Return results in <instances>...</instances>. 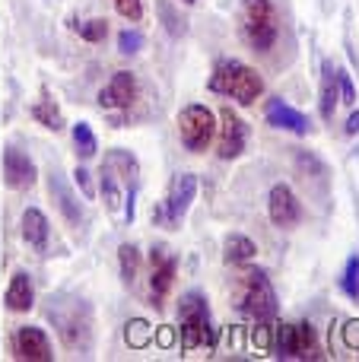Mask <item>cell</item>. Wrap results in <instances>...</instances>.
<instances>
[{"label": "cell", "instance_id": "cell-13", "mask_svg": "<svg viewBox=\"0 0 359 362\" xmlns=\"http://www.w3.org/2000/svg\"><path fill=\"white\" fill-rule=\"evenodd\" d=\"M267 216L277 229H293V226L302 223V200L296 197L290 185H273L271 194H267Z\"/></svg>", "mask_w": 359, "mask_h": 362}, {"label": "cell", "instance_id": "cell-14", "mask_svg": "<svg viewBox=\"0 0 359 362\" xmlns=\"http://www.w3.org/2000/svg\"><path fill=\"white\" fill-rule=\"evenodd\" d=\"M13 353H16V359H25V362H51L54 359L48 334H45V327H38V325L16 327V334H13Z\"/></svg>", "mask_w": 359, "mask_h": 362}, {"label": "cell", "instance_id": "cell-11", "mask_svg": "<svg viewBox=\"0 0 359 362\" xmlns=\"http://www.w3.org/2000/svg\"><path fill=\"white\" fill-rule=\"evenodd\" d=\"M48 197L54 200L57 213L64 216V223L70 226V229H83L86 226V206H83V200L76 197L73 185L67 181L61 169H48Z\"/></svg>", "mask_w": 359, "mask_h": 362}, {"label": "cell", "instance_id": "cell-28", "mask_svg": "<svg viewBox=\"0 0 359 362\" xmlns=\"http://www.w3.org/2000/svg\"><path fill=\"white\" fill-rule=\"evenodd\" d=\"M73 29H76V35H80L83 42L99 45V42H105L108 38V19L95 16V19H86V23H76Z\"/></svg>", "mask_w": 359, "mask_h": 362}, {"label": "cell", "instance_id": "cell-22", "mask_svg": "<svg viewBox=\"0 0 359 362\" xmlns=\"http://www.w3.org/2000/svg\"><path fill=\"white\" fill-rule=\"evenodd\" d=\"M99 194H102V204H105L108 213H118L121 210V200H124V185L121 178L102 163V172H99Z\"/></svg>", "mask_w": 359, "mask_h": 362}, {"label": "cell", "instance_id": "cell-21", "mask_svg": "<svg viewBox=\"0 0 359 362\" xmlns=\"http://www.w3.org/2000/svg\"><path fill=\"white\" fill-rule=\"evenodd\" d=\"M102 163H105L108 169H112L114 175L121 178V185L140 187V159L134 156L131 150H121V146H118V150H108Z\"/></svg>", "mask_w": 359, "mask_h": 362}, {"label": "cell", "instance_id": "cell-31", "mask_svg": "<svg viewBox=\"0 0 359 362\" xmlns=\"http://www.w3.org/2000/svg\"><path fill=\"white\" fill-rule=\"evenodd\" d=\"M114 10H118L121 19H127V23H140L143 19V0H112Z\"/></svg>", "mask_w": 359, "mask_h": 362}, {"label": "cell", "instance_id": "cell-3", "mask_svg": "<svg viewBox=\"0 0 359 362\" xmlns=\"http://www.w3.org/2000/svg\"><path fill=\"white\" fill-rule=\"evenodd\" d=\"M178 334H182V346L184 350H201V346H213L216 340V327L210 318V305L207 296L191 289L178 299Z\"/></svg>", "mask_w": 359, "mask_h": 362}, {"label": "cell", "instance_id": "cell-19", "mask_svg": "<svg viewBox=\"0 0 359 362\" xmlns=\"http://www.w3.org/2000/svg\"><path fill=\"white\" fill-rule=\"evenodd\" d=\"M341 105V83H337V67L331 61H322V83H318V115L322 121H331Z\"/></svg>", "mask_w": 359, "mask_h": 362}, {"label": "cell", "instance_id": "cell-8", "mask_svg": "<svg viewBox=\"0 0 359 362\" xmlns=\"http://www.w3.org/2000/svg\"><path fill=\"white\" fill-rule=\"evenodd\" d=\"M248 137H252L248 121L242 118L233 105H223L220 112H216V156H220L223 163L239 159L248 146Z\"/></svg>", "mask_w": 359, "mask_h": 362}, {"label": "cell", "instance_id": "cell-10", "mask_svg": "<svg viewBox=\"0 0 359 362\" xmlns=\"http://www.w3.org/2000/svg\"><path fill=\"white\" fill-rule=\"evenodd\" d=\"M178 276V257L165 245H153L150 248V305L163 308L169 299L172 286Z\"/></svg>", "mask_w": 359, "mask_h": 362}, {"label": "cell", "instance_id": "cell-37", "mask_svg": "<svg viewBox=\"0 0 359 362\" xmlns=\"http://www.w3.org/2000/svg\"><path fill=\"white\" fill-rule=\"evenodd\" d=\"M182 4H197V0H182Z\"/></svg>", "mask_w": 359, "mask_h": 362}, {"label": "cell", "instance_id": "cell-5", "mask_svg": "<svg viewBox=\"0 0 359 362\" xmlns=\"http://www.w3.org/2000/svg\"><path fill=\"white\" fill-rule=\"evenodd\" d=\"M271 353L280 359H322V344L309 321L271 327Z\"/></svg>", "mask_w": 359, "mask_h": 362}, {"label": "cell", "instance_id": "cell-29", "mask_svg": "<svg viewBox=\"0 0 359 362\" xmlns=\"http://www.w3.org/2000/svg\"><path fill=\"white\" fill-rule=\"evenodd\" d=\"M341 289L343 296H350L353 302H359V255H353L343 267V276H341Z\"/></svg>", "mask_w": 359, "mask_h": 362}, {"label": "cell", "instance_id": "cell-25", "mask_svg": "<svg viewBox=\"0 0 359 362\" xmlns=\"http://www.w3.org/2000/svg\"><path fill=\"white\" fill-rule=\"evenodd\" d=\"M156 13H159L163 29L169 32L172 38H184V35H188V16L175 10V4H172V0H156Z\"/></svg>", "mask_w": 359, "mask_h": 362}, {"label": "cell", "instance_id": "cell-16", "mask_svg": "<svg viewBox=\"0 0 359 362\" xmlns=\"http://www.w3.org/2000/svg\"><path fill=\"white\" fill-rule=\"evenodd\" d=\"M35 178H38V169L29 153L13 144L6 146L4 150V185L10 187V191H29V187L35 185Z\"/></svg>", "mask_w": 359, "mask_h": 362}, {"label": "cell", "instance_id": "cell-23", "mask_svg": "<svg viewBox=\"0 0 359 362\" xmlns=\"http://www.w3.org/2000/svg\"><path fill=\"white\" fill-rule=\"evenodd\" d=\"M118 267H121V280L124 286H137L140 270H143V257H140V248L131 242H124L118 248Z\"/></svg>", "mask_w": 359, "mask_h": 362}, {"label": "cell", "instance_id": "cell-27", "mask_svg": "<svg viewBox=\"0 0 359 362\" xmlns=\"http://www.w3.org/2000/svg\"><path fill=\"white\" fill-rule=\"evenodd\" d=\"M293 159H296V169L302 172V175H309L315 181L328 178V165H324V159H318L312 150H296V153H293Z\"/></svg>", "mask_w": 359, "mask_h": 362}, {"label": "cell", "instance_id": "cell-30", "mask_svg": "<svg viewBox=\"0 0 359 362\" xmlns=\"http://www.w3.org/2000/svg\"><path fill=\"white\" fill-rule=\"evenodd\" d=\"M143 48V32L140 29H121L118 32V51L121 54H137Z\"/></svg>", "mask_w": 359, "mask_h": 362}, {"label": "cell", "instance_id": "cell-18", "mask_svg": "<svg viewBox=\"0 0 359 362\" xmlns=\"http://www.w3.org/2000/svg\"><path fill=\"white\" fill-rule=\"evenodd\" d=\"M4 305L6 312L13 315H25L35 308V286H32V276L25 270H16L6 283V293H4Z\"/></svg>", "mask_w": 359, "mask_h": 362}, {"label": "cell", "instance_id": "cell-35", "mask_svg": "<svg viewBox=\"0 0 359 362\" xmlns=\"http://www.w3.org/2000/svg\"><path fill=\"white\" fill-rule=\"evenodd\" d=\"M347 346H359V321L347 325Z\"/></svg>", "mask_w": 359, "mask_h": 362}, {"label": "cell", "instance_id": "cell-9", "mask_svg": "<svg viewBox=\"0 0 359 362\" xmlns=\"http://www.w3.org/2000/svg\"><path fill=\"white\" fill-rule=\"evenodd\" d=\"M70 315H64L61 308H51L48 305V318L57 325V334H61L64 346L70 350H86L89 346V334H93V315H89V305L83 299L67 302Z\"/></svg>", "mask_w": 359, "mask_h": 362}, {"label": "cell", "instance_id": "cell-1", "mask_svg": "<svg viewBox=\"0 0 359 362\" xmlns=\"http://www.w3.org/2000/svg\"><path fill=\"white\" fill-rule=\"evenodd\" d=\"M210 93L233 99L235 105H254L264 95V76L235 57H220L210 74Z\"/></svg>", "mask_w": 359, "mask_h": 362}, {"label": "cell", "instance_id": "cell-38", "mask_svg": "<svg viewBox=\"0 0 359 362\" xmlns=\"http://www.w3.org/2000/svg\"><path fill=\"white\" fill-rule=\"evenodd\" d=\"M356 350H359V346H356Z\"/></svg>", "mask_w": 359, "mask_h": 362}, {"label": "cell", "instance_id": "cell-34", "mask_svg": "<svg viewBox=\"0 0 359 362\" xmlns=\"http://www.w3.org/2000/svg\"><path fill=\"white\" fill-rule=\"evenodd\" d=\"M127 340H131V346H143L146 340H150V327H146V321H134Z\"/></svg>", "mask_w": 359, "mask_h": 362}, {"label": "cell", "instance_id": "cell-15", "mask_svg": "<svg viewBox=\"0 0 359 362\" xmlns=\"http://www.w3.org/2000/svg\"><path fill=\"white\" fill-rule=\"evenodd\" d=\"M264 118H267V124H271V127H277V131H286V134H296V137H309V134H312L309 115H302L299 108H293L290 102L280 99V95L267 99Z\"/></svg>", "mask_w": 359, "mask_h": 362}, {"label": "cell", "instance_id": "cell-33", "mask_svg": "<svg viewBox=\"0 0 359 362\" xmlns=\"http://www.w3.org/2000/svg\"><path fill=\"white\" fill-rule=\"evenodd\" d=\"M337 83H341V102L343 105H356V83L347 70L337 67Z\"/></svg>", "mask_w": 359, "mask_h": 362}, {"label": "cell", "instance_id": "cell-17", "mask_svg": "<svg viewBox=\"0 0 359 362\" xmlns=\"http://www.w3.org/2000/svg\"><path fill=\"white\" fill-rule=\"evenodd\" d=\"M19 235L29 245L35 255H48V242H51V223L45 216V210L38 206H25L23 219H19Z\"/></svg>", "mask_w": 359, "mask_h": 362}, {"label": "cell", "instance_id": "cell-12", "mask_svg": "<svg viewBox=\"0 0 359 362\" xmlns=\"http://www.w3.org/2000/svg\"><path fill=\"white\" fill-rule=\"evenodd\" d=\"M140 99V80L131 70H114L112 80L99 89V108L105 112H127Z\"/></svg>", "mask_w": 359, "mask_h": 362}, {"label": "cell", "instance_id": "cell-6", "mask_svg": "<svg viewBox=\"0 0 359 362\" xmlns=\"http://www.w3.org/2000/svg\"><path fill=\"white\" fill-rule=\"evenodd\" d=\"M178 137H182V146L194 156L210 150V144L216 140V112L201 102H191L178 112Z\"/></svg>", "mask_w": 359, "mask_h": 362}, {"label": "cell", "instance_id": "cell-4", "mask_svg": "<svg viewBox=\"0 0 359 362\" xmlns=\"http://www.w3.org/2000/svg\"><path fill=\"white\" fill-rule=\"evenodd\" d=\"M239 29L242 38L252 51H271L277 42V10L271 0H242V13H239Z\"/></svg>", "mask_w": 359, "mask_h": 362}, {"label": "cell", "instance_id": "cell-32", "mask_svg": "<svg viewBox=\"0 0 359 362\" xmlns=\"http://www.w3.org/2000/svg\"><path fill=\"white\" fill-rule=\"evenodd\" d=\"M73 185L80 187V197H86V200L95 197V181H93V172H89L86 165H76L73 169Z\"/></svg>", "mask_w": 359, "mask_h": 362}, {"label": "cell", "instance_id": "cell-2", "mask_svg": "<svg viewBox=\"0 0 359 362\" xmlns=\"http://www.w3.org/2000/svg\"><path fill=\"white\" fill-rule=\"evenodd\" d=\"M235 308L254 325H273L280 305L264 270H245L242 274L239 289H235Z\"/></svg>", "mask_w": 359, "mask_h": 362}, {"label": "cell", "instance_id": "cell-24", "mask_svg": "<svg viewBox=\"0 0 359 362\" xmlns=\"http://www.w3.org/2000/svg\"><path fill=\"white\" fill-rule=\"evenodd\" d=\"M29 115L38 121L42 127H48V131H64V115H61V108H57V102L51 99L48 93H42V99L35 102V105L29 108Z\"/></svg>", "mask_w": 359, "mask_h": 362}, {"label": "cell", "instance_id": "cell-7", "mask_svg": "<svg viewBox=\"0 0 359 362\" xmlns=\"http://www.w3.org/2000/svg\"><path fill=\"white\" fill-rule=\"evenodd\" d=\"M194 197H197V175L194 172H182V175L172 178L169 194H165V200L153 210V219L163 223L165 229H178L184 213H188L191 204H194Z\"/></svg>", "mask_w": 359, "mask_h": 362}, {"label": "cell", "instance_id": "cell-26", "mask_svg": "<svg viewBox=\"0 0 359 362\" xmlns=\"http://www.w3.org/2000/svg\"><path fill=\"white\" fill-rule=\"evenodd\" d=\"M70 137H73V150H76V156H80L83 163L95 156V150H99V140H95L93 127H89L86 121H76L73 131H70Z\"/></svg>", "mask_w": 359, "mask_h": 362}, {"label": "cell", "instance_id": "cell-36", "mask_svg": "<svg viewBox=\"0 0 359 362\" xmlns=\"http://www.w3.org/2000/svg\"><path fill=\"white\" fill-rule=\"evenodd\" d=\"M347 134H359V108H353L350 112V118H347V127H343Z\"/></svg>", "mask_w": 359, "mask_h": 362}, {"label": "cell", "instance_id": "cell-20", "mask_svg": "<svg viewBox=\"0 0 359 362\" xmlns=\"http://www.w3.org/2000/svg\"><path fill=\"white\" fill-rule=\"evenodd\" d=\"M258 257V245L254 238H248L245 232H229L223 238V261L233 264V267H248V264Z\"/></svg>", "mask_w": 359, "mask_h": 362}]
</instances>
